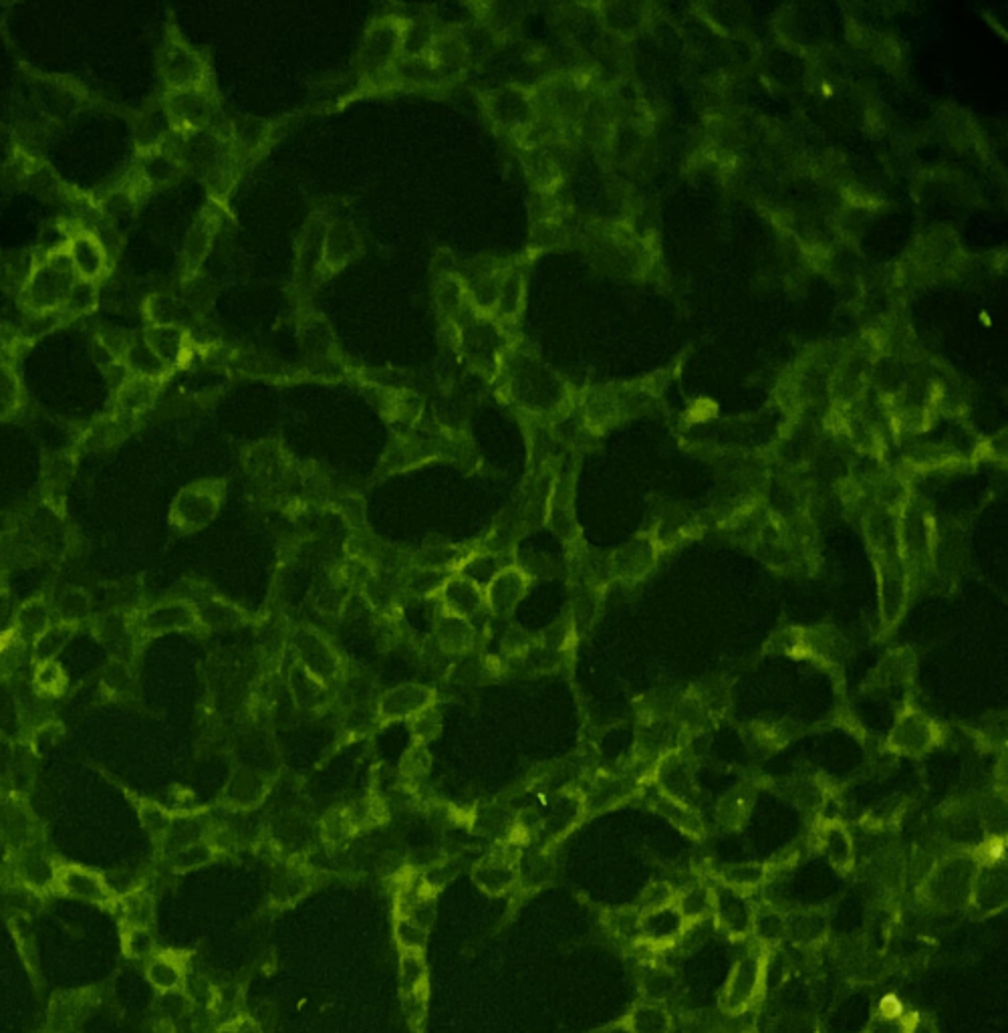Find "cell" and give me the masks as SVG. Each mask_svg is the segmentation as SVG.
Returning <instances> with one entry per match:
<instances>
[{"label":"cell","instance_id":"cell-1","mask_svg":"<svg viewBox=\"0 0 1008 1033\" xmlns=\"http://www.w3.org/2000/svg\"><path fill=\"white\" fill-rule=\"evenodd\" d=\"M519 876V856L517 852L509 854L507 850L486 856L472 868L474 884L490 896H500L513 890Z\"/></svg>","mask_w":1008,"mask_h":1033},{"label":"cell","instance_id":"cell-2","mask_svg":"<svg viewBox=\"0 0 1008 1033\" xmlns=\"http://www.w3.org/2000/svg\"><path fill=\"white\" fill-rule=\"evenodd\" d=\"M55 886L63 894L79 898V900H85V902H91V904L109 906V904L117 902V896L107 886V882L97 872H91V870L81 868V866L57 868Z\"/></svg>","mask_w":1008,"mask_h":1033},{"label":"cell","instance_id":"cell-3","mask_svg":"<svg viewBox=\"0 0 1008 1033\" xmlns=\"http://www.w3.org/2000/svg\"><path fill=\"white\" fill-rule=\"evenodd\" d=\"M761 975H763L761 957L746 955L744 959L738 961V965L734 967V971L726 983L724 995H722V1005L728 1013H740L752 1003V999L756 997V991H759V985H761Z\"/></svg>","mask_w":1008,"mask_h":1033},{"label":"cell","instance_id":"cell-4","mask_svg":"<svg viewBox=\"0 0 1008 1033\" xmlns=\"http://www.w3.org/2000/svg\"><path fill=\"white\" fill-rule=\"evenodd\" d=\"M198 624L194 606L186 602H164L148 608L138 620V632L144 638H156L160 634L190 630Z\"/></svg>","mask_w":1008,"mask_h":1033},{"label":"cell","instance_id":"cell-5","mask_svg":"<svg viewBox=\"0 0 1008 1033\" xmlns=\"http://www.w3.org/2000/svg\"><path fill=\"white\" fill-rule=\"evenodd\" d=\"M712 906L718 923L732 937H746L754 927V912L748 900L730 886H720L712 894Z\"/></svg>","mask_w":1008,"mask_h":1033},{"label":"cell","instance_id":"cell-6","mask_svg":"<svg viewBox=\"0 0 1008 1033\" xmlns=\"http://www.w3.org/2000/svg\"><path fill=\"white\" fill-rule=\"evenodd\" d=\"M432 699L434 693L430 688L420 684H404L386 693V697L380 703V715L386 721L414 719L432 707Z\"/></svg>","mask_w":1008,"mask_h":1033},{"label":"cell","instance_id":"cell-7","mask_svg":"<svg viewBox=\"0 0 1008 1033\" xmlns=\"http://www.w3.org/2000/svg\"><path fill=\"white\" fill-rule=\"evenodd\" d=\"M218 501L212 491H200V487H192L184 491L172 509V523L180 529L194 531L204 527L216 513Z\"/></svg>","mask_w":1008,"mask_h":1033},{"label":"cell","instance_id":"cell-8","mask_svg":"<svg viewBox=\"0 0 1008 1033\" xmlns=\"http://www.w3.org/2000/svg\"><path fill=\"white\" fill-rule=\"evenodd\" d=\"M529 586V578L517 567H507L498 571L496 576L484 588V602L494 612H509L517 606V602L525 596Z\"/></svg>","mask_w":1008,"mask_h":1033},{"label":"cell","instance_id":"cell-9","mask_svg":"<svg viewBox=\"0 0 1008 1033\" xmlns=\"http://www.w3.org/2000/svg\"><path fill=\"white\" fill-rule=\"evenodd\" d=\"M33 816L19 799L0 801V840L17 852L33 844Z\"/></svg>","mask_w":1008,"mask_h":1033},{"label":"cell","instance_id":"cell-10","mask_svg":"<svg viewBox=\"0 0 1008 1033\" xmlns=\"http://www.w3.org/2000/svg\"><path fill=\"white\" fill-rule=\"evenodd\" d=\"M17 876L31 890H49L57 880V866L53 860L33 844L17 852Z\"/></svg>","mask_w":1008,"mask_h":1033},{"label":"cell","instance_id":"cell-11","mask_svg":"<svg viewBox=\"0 0 1008 1033\" xmlns=\"http://www.w3.org/2000/svg\"><path fill=\"white\" fill-rule=\"evenodd\" d=\"M190 953L186 951H164L148 965V981L162 993L178 991L188 975Z\"/></svg>","mask_w":1008,"mask_h":1033},{"label":"cell","instance_id":"cell-12","mask_svg":"<svg viewBox=\"0 0 1008 1033\" xmlns=\"http://www.w3.org/2000/svg\"><path fill=\"white\" fill-rule=\"evenodd\" d=\"M442 596H444V606H446L448 616H456V618H464V620H468V616H472L486 604L484 588H480L476 582H472L466 576L450 578L442 588Z\"/></svg>","mask_w":1008,"mask_h":1033},{"label":"cell","instance_id":"cell-13","mask_svg":"<svg viewBox=\"0 0 1008 1033\" xmlns=\"http://www.w3.org/2000/svg\"><path fill=\"white\" fill-rule=\"evenodd\" d=\"M53 622L55 620L51 612V602H47L43 596H37L19 606V610L13 614L11 628L17 632L21 640H25L31 646Z\"/></svg>","mask_w":1008,"mask_h":1033},{"label":"cell","instance_id":"cell-14","mask_svg":"<svg viewBox=\"0 0 1008 1033\" xmlns=\"http://www.w3.org/2000/svg\"><path fill=\"white\" fill-rule=\"evenodd\" d=\"M682 925H684V918H682L678 906H672V904L648 910L646 916L640 921V929L646 935V939L656 941V943H664V941L678 937L682 931Z\"/></svg>","mask_w":1008,"mask_h":1033},{"label":"cell","instance_id":"cell-15","mask_svg":"<svg viewBox=\"0 0 1008 1033\" xmlns=\"http://www.w3.org/2000/svg\"><path fill=\"white\" fill-rule=\"evenodd\" d=\"M311 888H313L311 872L303 870V868H297V866H291L283 874L277 876V880L273 884L271 900L275 902V906H293Z\"/></svg>","mask_w":1008,"mask_h":1033},{"label":"cell","instance_id":"cell-16","mask_svg":"<svg viewBox=\"0 0 1008 1033\" xmlns=\"http://www.w3.org/2000/svg\"><path fill=\"white\" fill-rule=\"evenodd\" d=\"M117 902L123 912L125 929H150L152 927L154 916H156V906H154L152 896L146 890H140V888L130 890L123 898H117Z\"/></svg>","mask_w":1008,"mask_h":1033},{"label":"cell","instance_id":"cell-17","mask_svg":"<svg viewBox=\"0 0 1008 1033\" xmlns=\"http://www.w3.org/2000/svg\"><path fill=\"white\" fill-rule=\"evenodd\" d=\"M79 626L67 624V622H53L33 644H31V658L35 664L51 662L55 660L61 650L67 646L71 636L77 632Z\"/></svg>","mask_w":1008,"mask_h":1033},{"label":"cell","instance_id":"cell-18","mask_svg":"<svg viewBox=\"0 0 1008 1033\" xmlns=\"http://www.w3.org/2000/svg\"><path fill=\"white\" fill-rule=\"evenodd\" d=\"M51 612L55 622L79 626L89 616V596L81 588H65L51 602Z\"/></svg>","mask_w":1008,"mask_h":1033},{"label":"cell","instance_id":"cell-19","mask_svg":"<svg viewBox=\"0 0 1008 1033\" xmlns=\"http://www.w3.org/2000/svg\"><path fill=\"white\" fill-rule=\"evenodd\" d=\"M69 257L73 261L75 271H79L85 277V281L95 277L101 271L103 263H105V255H103L101 243L95 241V239H89V237L75 239L73 245H71Z\"/></svg>","mask_w":1008,"mask_h":1033},{"label":"cell","instance_id":"cell-20","mask_svg":"<svg viewBox=\"0 0 1008 1033\" xmlns=\"http://www.w3.org/2000/svg\"><path fill=\"white\" fill-rule=\"evenodd\" d=\"M400 985H402V993L404 995H408V993L428 985V967H426L424 953L402 951V955H400Z\"/></svg>","mask_w":1008,"mask_h":1033},{"label":"cell","instance_id":"cell-21","mask_svg":"<svg viewBox=\"0 0 1008 1033\" xmlns=\"http://www.w3.org/2000/svg\"><path fill=\"white\" fill-rule=\"evenodd\" d=\"M33 686H35V691L43 697H59L65 693V688H67V674L57 664V660L35 664Z\"/></svg>","mask_w":1008,"mask_h":1033},{"label":"cell","instance_id":"cell-22","mask_svg":"<svg viewBox=\"0 0 1008 1033\" xmlns=\"http://www.w3.org/2000/svg\"><path fill=\"white\" fill-rule=\"evenodd\" d=\"M214 856H216L214 848L206 840H202V842L190 844V846L174 852L170 856V864H172L174 872L186 874V872H192L196 868H202V866L210 864L214 860Z\"/></svg>","mask_w":1008,"mask_h":1033},{"label":"cell","instance_id":"cell-23","mask_svg":"<svg viewBox=\"0 0 1008 1033\" xmlns=\"http://www.w3.org/2000/svg\"><path fill=\"white\" fill-rule=\"evenodd\" d=\"M670 1017L656 1007H640L627 1017L629 1033H668Z\"/></svg>","mask_w":1008,"mask_h":1033},{"label":"cell","instance_id":"cell-24","mask_svg":"<svg viewBox=\"0 0 1008 1033\" xmlns=\"http://www.w3.org/2000/svg\"><path fill=\"white\" fill-rule=\"evenodd\" d=\"M138 812H140L142 826L148 830V834L154 840L162 842L174 822L170 812H166L156 801H138Z\"/></svg>","mask_w":1008,"mask_h":1033},{"label":"cell","instance_id":"cell-25","mask_svg":"<svg viewBox=\"0 0 1008 1033\" xmlns=\"http://www.w3.org/2000/svg\"><path fill=\"white\" fill-rule=\"evenodd\" d=\"M428 929L414 923L408 916H398L394 923V937L402 951H418L424 953L428 945Z\"/></svg>","mask_w":1008,"mask_h":1033},{"label":"cell","instance_id":"cell-26","mask_svg":"<svg viewBox=\"0 0 1008 1033\" xmlns=\"http://www.w3.org/2000/svg\"><path fill=\"white\" fill-rule=\"evenodd\" d=\"M444 624L440 626V642L452 650V652H458V650H466L472 640H474V630L472 626L468 624V620L464 618H456V616H448L446 620H442Z\"/></svg>","mask_w":1008,"mask_h":1033},{"label":"cell","instance_id":"cell-27","mask_svg":"<svg viewBox=\"0 0 1008 1033\" xmlns=\"http://www.w3.org/2000/svg\"><path fill=\"white\" fill-rule=\"evenodd\" d=\"M194 610L198 624H206L210 628H230L240 620L236 608L222 602H204L194 606Z\"/></svg>","mask_w":1008,"mask_h":1033},{"label":"cell","instance_id":"cell-28","mask_svg":"<svg viewBox=\"0 0 1008 1033\" xmlns=\"http://www.w3.org/2000/svg\"><path fill=\"white\" fill-rule=\"evenodd\" d=\"M123 953L130 959H152L156 955V939L150 929H123Z\"/></svg>","mask_w":1008,"mask_h":1033},{"label":"cell","instance_id":"cell-29","mask_svg":"<svg viewBox=\"0 0 1008 1033\" xmlns=\"http://www.w3.org/2000/svg\"><path fill=\"white\" fill-rule=\"evenodd\" d=\"M357 832V826L347 812H331L321 824V836L329 844H343Z\"/></svg>","mask_w":1008,"mask_h":1033},{"label":"cell","instance_id":"cell-30","mask_svg":"<svg viewBox=\"0 0 1008 1033\" xmlns=\"http://www.w3.org/2000/svg\"><path fill=\"white\" fill-rule=\"evenodd\" d=\"M128 366L142 376H156L162 372L164 362L156 356V352L146 343H132L128 348Z\"/></svg>","mask_w":1008,"mask_h":1033},{"label":"cell","instance_id":"cell-31","mask_svg":"<svg viewBox=\"0 0 1008 1033\" xmlns=\"http://www.w3.org/2000/svg\"><path fill=\"white\" fill-rule=\"evenodd\" d=\"M150 348L156 352V356L162 362L176 360L180 354V335L178 331L162 325L158 329L150 331Z\"/></svg>","mask_w":1008,"mask_h":1033},{"label":"cell","instance_id":"cell-32","mask_svg":"<svg viewBox=\"0 0 1008 1033\" xmlns=\"http://www.w3.org/2000/svg\"><path fill=\"white\" fill-rule=\"evenodd\" d=\"M710 906H712V892L704 890V888H694V890H690L688 894L682 896V900L678 904V910H680L684 921H692V918H698Z\"/></svg>","mask_w":1008,"mask_h":1033},{"label":"cell","instance_id":"cell-33","mask_svg":"<svg viewBox=\"0 0 1008 1033\" xmlns=\"http://www.w3.org/2000/svg\"><path fill=\"white\" fill-rule=\"evenodd\" d=\"M148 402H150V388L146 386V382H138V380L123 382L121 392H119V404L123 410L134 412V410L144 408Z\"/></svg>","mask_w":1008,"mask_h":1033},{"label":"cell","instance_id":"cell-34","mask_svg":"<svg viewBox=\"0 0 1008 1033\" xmlns=\"http://www.w3.org/2000/svg\"><path fill=\"white\" fill-rule=\"evenodd\" d=\"M95 297V287L89 281H79L71 287L65 303L73 311H89L95 305Z\"/></svg>","mask_w":1008,"mask_h":1033},{"label":"cell","instance_id":"cell-35","mask_svg":"<svg viewBox=\"0 0 1008 1033\" xmlns=\"http://www.w3.org/2000/svg\"><path fill=\"white\" fill-rule=\"evenodd\" d=\"M216 1033H263V1027L261 1023L248 1015V1013H238L230 1019H226L218 1029Z\"/></svg>","mask_w":1008,"mask_h":1033},{"label":"cell","instance_id":"cell-36","mask_svg":"<svg viewBox=\"0 0 1008 1033\" xmlns=\"http://www.w3.org/2000/svg\"><path fill=\"white\" fill-rule=\"evenodd\" d=\"M754 921H756V929L761 931L763 939L775 941V939H779V937H781V933H783V921H781V918H779L775 912H771V914H763V916H756Z\"/></svg>","mask_w":1008,"mask_h":1033},{"label":"cell","instance_id":"cell-37","mask_svg":"<svg viewBox=\"0 0 1008 1033\" xmlns=\"http://www.w3.org/2000/svg\"><path fill=\"white\" fill-rule=\"evenodd\" d=\"M910 1023L906 1019H886L875 1017L869 1025V1033H908Z\"/></svg>","mask_w":1008,"mask_h":1033},{"label":"cell","instance_id":"cell-38","mask_svg":"<svg viewBox=\"0 0 1008 1033\" xmlns=\"http://www.w3.org/2000/svg\"><path fill=\"white\" fill-rule=\"evenodd\" d=\"M879 1017L904 1019V1003L896 995H888L879 1003Z\"/></svg>","mask_w":1008,"mask_h":1033},{"label":"cell","instance_id":"cell-39","mask_svg":"<svg viewBox=\"0 0 1008 1033\" xmlns=\"http://www.w3.org/2000/svg\"><path fill=\"white\" fill-rule=\"evenodd\" d=\"M17 402V390L15 384L0 382V416H7Z\"/></svg>","mask_w":1008,"mask_h":1033},{"label":"cell","instance_id":"cell-40","mask_svg":"<svg viewBox=\"0 0 1008 1033\" xmlns=\"http://www.w3.org/2000/svg\"><path fill=\"white\" fill-rule=\"evenodd\" d=\"M13 616H11V602H9V596L5 590H0V634H5L7 630H11L13 626Z\"/></svg>","mask_w":1008,"mask_h":1033},{"label":"cell","instance_id":"cell-41","mask_svg":"<svg viewBox=\"0 0 1008 1033\" xmlns=\"http://www.w3.org/2000/svg\"><path fill=\"white\" fill-rule=\"evenodd\" d=\"M9 759H11V751H9L7 743L3 741V737H0V775L9 769Z\"/></svg>","mask_w":1008,"mask_h":1033},{"label":"cell","instance_id":"cell-42","mask_svg":"<svg viewBox=\"0 0 1008 1033\" xmlns=\"http://www.w3.org/2000/svg\"><path fill=\"white\" fill-rule=\"evenodd\" d=\"M908 1033H936V1031L932 1029V1025H930V1023H926V1021H920V1019H918L914 1025H910Z\"/></svg>","mask_w":1008,"mask_h":1033},{"label":"cell","instance_id":"cell-43","mask_svg":"<svg viewBox=\"0 0 1008 1033\" xmlns=\"http://www.w3.org/2000/svg\"><path fill=\"white\" fill-rule=\"evenodd\" d=\"M9 531H11V523H9L7 515H3V513H0V543H3V541L7 539Z\"/></svg>","mask_w":1008,"mask_h":1033}]
</instances>
